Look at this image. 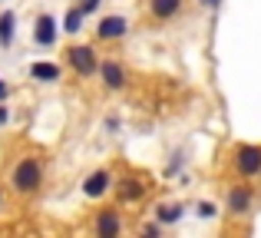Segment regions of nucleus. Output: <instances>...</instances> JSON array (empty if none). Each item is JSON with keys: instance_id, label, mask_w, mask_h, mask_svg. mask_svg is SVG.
Returning <instances> with one entry per match:
<instances>
[{"instance_id": "obj_1", "label": "nucleus", "mask_w": 261, "mask_h": 238, "mask_svg": "<svg viewBox=\"0 0 261 238\" xmlns=\"http://www.w3.org/2000/svg\"><path fill=\"white\" fill-rule=\"evenodd\" d=\"M10 186H13V192H20V195H33L43 186V162H40L37 155H23L10 172Z\"/></svg>"}, {"instance_id": "obj_2", "label": "nucleus", "mask_w": 261, "mask_h": 238, "mask_svg": "<svg viewBox=\"0 0 261 238\" xmlns=\"http://www.w3.org/2000/svg\"><path fill=\"white\" fill-rule=\"evenodd\" d=\"M66 63L73 66V73L76 76H83V80H89V76H96L99 73V60H96V50L89 43H73L70 50H66Z\"/></svg>"}, {"instance_id": "obj_3", "label": "nucleus", "mask_w": 261, "mask_h": 238, "mask_svg": "<svg viewBox=\"0 0 261 238\" xmlns=\"http://www.w3.org/2000/svg\"><path fill=\"white\" fill-rule=\"evenodd\" d=\"M57 37H60V30H57V17L53 13H37V23H33V43L37 46H43V50H50V46H57Z\"/></svg>"}, {"instance_id": "obj_4", "label": "nucleus", "mask_w": 261, "mask_h": 238, "mask_svg": "<svg viewBox=\"0 0 261 238\" xmlns=\"http://www.w3.org/2000/svg\"><path fill=\"white\" fill-rule=\"evenodd\" d=\"M126 33H129V20L122 13H109V17H102L96 23V37L99 40H122Z\"/></svg>"}, {"instance_id": "obj_5", "label": "nucleus", "mask_w": 261, "mask_h": 238, "mask_svg": "<svg viewBox=\"0 0 261 238\" xmlns=\"http://www.w3.org/2000/svg\"><path fill=\"white\" fill-rule=\"evenodd\" d=\"M113 189V172L109 169H96L83 179V195L86 199H102V195Z\"/></svg>"}, {"instance_id": "obj_6", "label": "nucleus", "mask_w": 261, "mask_h": 238, "mask_svg": "<svg viewBox=\"0 0 261 238\" xmlns=\"http://www.w3.org/2000/svg\"><path fill=\"white\" fill-rule=\"evenodd\" d=\"M235 169L242 175H258L261 172V146H238Z\"/></svg>"}, {"instance_id": "obj_7", "label": "nucleus", "mask_w": 261, "mask_h": 238, "mask_svg": "<svg viewBox=\"0 0 261 238\" xmlns=\"http://www.w3.org/2000/svg\"><path fill=\"white\" fill-rule=\"evenodd\" d=\"M99 76H102V86H106V90H122V86H126V66L119 63V60H102L99 63Z\"/></svg>"}, {"instance_id": "obj_8", "label": "nucleus", "mask_w": 261, "mask_h": 238, "mask_svg": "<svg viewBox=\"0 0 261 238\" xmlns=\"http://www.w3.org/2000/svg\"><path fill=\"white\" fill-rule=\"evenodd\" d=\"M113 189H116V195H119L122 205H133V202H139L142 195H146V186H142L139 175H126V179L113 182Z\"/></svg>"}, {"instance_id": "obj_9", "label": "nucleus", "mask_w": 261, "mask_h": 238, "mask_svg": "<svg viewBox=\"0 0 261 238\" xmlns=\"http://www.w3.org/2000/svg\"><path fill=\"white\" fill-rule=\"evenodd\" d=\"M93 232L99 235V238H116L122 232V219H119V212L116 208H102V212H96V225H93Z\"/></svg>"}, {"instance_id": "obj_10", "label": "nucleus", "mask_w": 261, "mask_h": 238, "mask_svg": "<svg viewBox=\"0 0 261 238\" xmlns=\"http://www.w3.org/2000/svg\"><path fill=\"white\" fill-rule=\"evenodd\" d=\"M60 76H63V70H60L57 63H50V60L30 63V80H37V83H57Z\"/></svg>"}, {"instance_id": "obj_11", "label": "nucleus", "mask_w": 261, "mask_h": 238, "mask_svg": "<svg viewBox=\"0 0 261 238\" xmlns=\"http://www.w3.org/2000/svg\"><path fill=\"white\" fill-rule=\"evenodd\" d=\"M251 208V189H245V186H235L228 192V212L231 215H245Z\"/></svg>"}, {"instance_id": "obj_12", "label": "nucleus", "mask_w": 261, "mask_h": 238, "mask_svg": "<svg viewBox=\"0 0 261 238\" xmlns=\"http://www.w3.org/2000/svg\"><path fill=\"white\" fill-rule=\"evenodd\" d=\"M185 215V205H178V202H166V205L155 208V222L159 225H175V222H182Z\"/></svg>"}, {"instance_id": "obj_13", "label": "nucleus", "mask_w": 261, "mask_h": 238, "mask_svg": "<svg viewBox=\"0 0 261 238\" xmlns=\"http://www.w3.org/2000/svg\"><path fill=\"white\" fill-rule=\"evenodd\" d=\"M149 10L155 20H172L182 10V0H149Z\"/></svg>"}, {"instance_id": "obj_14", "label": "nucleus", "mask_w": 261, "mask_h": 238, "mask_svg": "<svg viewBox=\"0 0 261 238\" xmlns=\"http://www.w3.org/2000/svg\"><path fill=\"white\" fill-rule=\"evenodd\" d=\"M13 37H17V13L4 10L0 13V46H10Z\"/></svg>"}, {"instance_id": "obj_15", "label": "nucleus", "mask_w": 261, "mask_h": 238, "mask_svg": "<svg viewBox=\"0 0 261 238\" xmlns=\"http://www.w3.org/2000/svg\"><path fill=\"white\" fill-rule=\"evenodd\" d=\"M83 20H86V13H83V7H70V10H66V17H63V30L66 33H80L83 30Z\"/></svg>"}, {"instance_id": "obj_16", "label": "nucleus", "mask_w": 261, "mask_h": 238, "mask_svg": "<svg viewBox=\"0 0 261 238\" xmlns=\"http://www.w3.org/2000/svg\"><path fill=\"white\" fill-rule=\"evenodd\" d=\"M195 212H198V219H215V215H218V208H215V202H198V205H195Z\"/></svg>"}, {"instance_id": "obj_17", "label": "nucleus", "mask_w": 261, "mask_h": 238, "mask_svg": "<svg viewBox=\"0 0 261 238\" xmlns=\"http://www.w3.org/2000/svg\"><path fill=\"white\" fill-rule=\"evenodd\" d=\"M80 7H83V13L89 17V13H96L102 7V0H80Z\"/></svg>"}, {"instance_id": "obj_18", "label": "nucleus", "mask_w": 261, "mask_h": 238, "mask_svg": "<svg viewBox=\"0 0 261 238\" xmlns=\"http://www.w3.org/2000/svg\"><path fill=\"white\" fill-rule=\"evenodd\" d=\"M7 122H10V110H7V106H0V126H7Z\"/></svg>"}, {"instance_id": "obj_19", "label": "nucleus", "mask_w": 261, "mask_h": 238, "mask_svg": "<svg viewBox=\"0 0 261 238\" xmlns=\"http://www.w3.org/2000/svg\"><path fill=\"white\" fill-rule=\"evenodd\" d=\"M142 232H146V235H159V232H162V225H159V222H155V225H146V228H142Z\"/></svg>"}, {"instance_id": "obj_20", "label": "nucleus", "mask_w": 261, "mask_h": 238, "mask_svg": "<svg viewBox=\"0 0 261 238\" xmlns=\"http://www.w3.org/2000/svg\"><path fill=\"white\" fill-rule=\"evenodd\" d=\"M7 96H10V86H7V83H4V80H0V103H4V99H7Z\"/></svg>"}, {"instance_id": "obj_21", "label": "nucleus", "mask_w": 261, "mask_h": 238, "mask_svg": "<svg viewBox=\"0 0 261 238\" xmlns=\"http://www.w3.org/2000/svg\"><path fill=\"white\" fill-rule=\"evenodd\" d=\"M198 4H202V7H205V10H215V7H218V4H222V0H198Z\"/></svg>"}, {"instance_id": "obj_22", "label": "nucleus", "mask_w": 261, "mask_h": 238, "mask_svg": "<svg viewBox=\"0 0 261 238\" xmlns=\"http://www.w3.org/2000/svg\"><path fill=\"white\" fill-rule=\"evenodd\" d=\"M106 129H109V133H116V129H119V119H116V116L106 119Z\"/></svg>"}, {"instance_id": "obj_23", "label": "nucleus", "mask_w": 261, "mask_h": 238, "mask_svg": "<svg viewBox=\"0 0 261 238\" xmlns=\"http://www.w3.org/2000/svg\"><path fill=\"white\" fill-rule=\"evenodd\" d=\"M0 205H4V189H0Z\"/></svg>"}]
</instances>
